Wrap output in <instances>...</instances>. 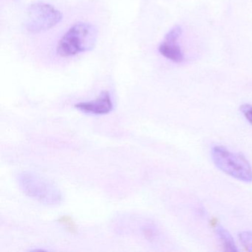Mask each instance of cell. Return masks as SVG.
<instances>
[{
  "mask_svg": "<svg viewBox=\"0 0 252 252\" xmlns=\"http://www.w3.org/2000/svg\"><path fill=\"white\" fill-rule=\"evenodd\" d=\"M141 234L147 240H154L157 237V229L153 224L147 223L141 227Z\"/></svg>",
  "mask_w": 252,
  "mask_h": 252,
  "instance_id": "obj_9",
  "label": "cell"
},
{
  "mask_svg": "<svg viewBox=\"0 0 252 252\" xmlns=\"http://www.w3.org/2000/svg\"><path fill=\"white\" fill-rule=\"evenodd\" d=\"M240 110L242 113L244 115L245 118L247 119L248 122L252 125V104H243L240 107Z\"/></svg>",
  "mask_w": 252,
  "mask_h": 252,
  "instance_id": "obj_10",
  "label": "cell"
},
{
  "mask_svg": "<svg viewBox=\"0 0 252 252\" xmlns=\"http://www.w3.org/2000/svg\"><path fill=\"white\" fill-rule=\"evenodd\" d=\"M61 11L50 4L37 2L28 8L26 30L32 33H42L51 30L63 21Z\"/></svg>",
  "mask_w": 252,
  "mask_h": 252,
  "instance_id": "obj_4",
  "label": "cell"
},
{
  "mask_svg": "<svg viewBox=\"0 0 252 252\" xmlns=\"http://www.w3.org/2000/svg\"><path fill=\"white\" fill-rule=\"evenodd\" d=\"M182 33V29L177 26L171 29L165 36L164 40L158 47V51L163 57L175 63H181L184 60V54L178 43Z\"/></svg>",
  "mask_w": 252,
  "mask_h": 252,
  "instance_id": "obj_5",
  "label": "cell"
},
{
  "mask_svg": "<svg viewBox=\"0 0 252 252\" xmlns=\"http://www.w3.org/2000/svg\"><path fill=\"white\" fill-rule=\"evenodd\" d=\"M217 233L220 240L223 246L224 250L225 252H238L235 242L233 239L232 236L230 234L227 230L221 226L217 228Z\"/></svg>",
  "mask_w": 252,
  "mask_h": 252,
  "instance_id": "obj_7",
  "label": "cell"
},
{
  "mask_svg": "<svg viewBox=\"0 0 252 252\" xmlns=\"http://www.w3.org/2000/svg\"><path fill=\"white\" fill-rule=\"evenodd\" d=\"M75 107L86 114L100 116L107 114L111 112L113 110V103L110 93L108 91H104L96 99L78 103Z\"/></svg>",
  "mask_w": 252,
  "mask_h": 252,
  "instance_id": "obj_6",
  "label": "cell"
},
{
  "mask_svg": "<svg viewBox=\"0 0 252 252\" xmlns=\"http://www.w3.org/2000/svg\"><path fill=\"white\" fill-rule=\"evenodd\" d=\"M238 237L242 246L248 252H252V231H243L239 234Z\"/></svg>",
  "mask_w": 252,
  "mask_h": 252,
  "instance_id": "obj_8",
  "label": "cell"
},
{
  "mask_svg": "<svg viewBox=\"0 0 252 252\" xmlns=\"http://www.w3.org/2000/svg\"><path fill=\"white\" fill-rule=\"evenodd\" d=\"M96 26L79 22L73 25L60 38L56 48L59 57L69 58L94 49L98 39Z\"/></svg>",
  "mask_w": 252,
  "mask_h": 252,
  "instance_id": "obj_1",
  "label": "cell"
},
{
  "mask_svg": "<svg viewBox=\"0 0 252 252\" xmlns=\"http://www.w3.org/2000/svg\"><path fill=\"white\" fill-rule=\"evenodd\" d=\"M212 157L215 166L224 173L243 182H252V166L244 156L232 153L223 146H215Z\"/></svg>",
  "mask_w": 252,
  "mask_h": 252,
  "instance_id": "obj_3",
  "label": "cell"
},
{
  "mask_svg": "<svg viewBox=\"0 0 252 252\" xmlns=\"http://www.w3.org/2000/svg\"><path fill=\"white\" fill-rule=\"evenodd\" d=\"M18 184L26 195L42 204L56 206L60 204L63 200V195L58 187L38 174L22 172L18 175Z\"/></svg>",
  "mask_w": 252,
  "mask_h": 252,
  "instance_id": "obj_2",
  "label": "cell"
}]
</instances>
